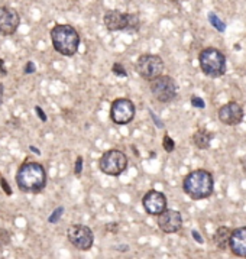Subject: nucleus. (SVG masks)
Returning a JSON list of instances; mask_svg holds the SVG:
<instances>
[{"label": "nucleus", "instance_id": "f257e3e1", "mask_svg": "<svg viewBox=\"0 0 246 259\" xmlns=\"http://www.w3.org/2000/svg\"><path fill=\"white\" fill-rule=\"evenodd\" d=\"M16 184L22 193H41L47 186V172L39 162H23L16 172Z\"/></svg>", "mask_w": 246, "mask_h": 259}, {"label": "nucleus", "instance_id": "f03ea898", "mask_svg": "<svg viewBox=\"0 0 246 259\" xmlns=\"http://www.w3.org/2000/svg\"><path fill=\"white\" fill-rule=\"evenodd\" d=\"M183 190L193 200H203L210 197L215 190L213 176L206 169L191 171L183 181Z\"/></svg>", "mask_w": 246, "mask_h": 259}, {"label": "nucleus", "instance_id": "7ed1b4c3", "mask_svg": "<svg viewBox=\"0 0 246 259\" xmlns=\"http://www.w3.org/2000/svg\"><path fill=\"white\" fill-rule=\"evenodd\" d=\"M52 47L65 57L77 54L80 47V35L71 25H57L51 29Z\"/></svg>", "mask_w": 246, "mask_h": 259}, {"label": "nucleus", "instance_id": "20e7f679", "mask_svg": "<svg viewBox=\"0 0 246 259\" xmlns=\"http://www.w3.org/2000/svg\"><path fill=\"white\" fill-rule=\"evenodd\" d=\"M198 64L201 71L212 78L222 77L226 73L225 54L217 48H204L198 54Z\"/></svg>", "mask_w": 246, "mask_h": 259}, {"label": "nucleus", "instance_id": "39448f33", "mask_svg": "<svg viewBox=\"0 0 246 259\" xmlns=\"http://www.w3.org/2000/svg\"><path fill=\"white\" fill-rule=\"evenodd\" d=\"M138 74L148 81H154L158 77H161L164 73L165 64L164 60L158 55L152 54H144L138 58L136 65H135Z\"/></svg>", "mask_w": 246, "mask_h": 259}, {"label": "nucleus", "instance_id": "423d86ee", "mask_svg": "<svg viewBox=\"0 0 246 259\" xmlns=\"http://www.w3.org/2000/svg\"><path fill=\"white\" fill-rule=\"evenodd\" d=\"M99 166H100L102 172L107 174V176H120L128 166V156L119 149H109L100 158Z\"/></svg>", "mask_w": 246, "mask_h": 259}, {"label": "nucleus", "instance_id": "0eeeda50", "mask_svg": "<svg viewBox=\"0 0 246 259\" xmlns=\"http://www.w3.org/2000/svg\"><path fill=\"white\" fill-rule=\"evenodd\" d=\"M151 93L155 97V100L161 103H170L174 100L177 96V83L173 77L170 75H161L156 80L151 81Z\"/></svg>", "mask_w": 246, "mask_h": 259}, {"label": "nucleus", "instance_id": "6e6552de", "mask_svg": "<svg viewBox=\"0 0 246 259\" xmlns=\"http://www.w3.org/2000/svg\"><path fill=\"white\" fill-rule=\"evenodd\" d=\"M110 117L116 124H128L134 120L135 104L129 99H116L110 107Z\"/></svg>", "mask_w": 246, "mask_h": 259}, {"label": "nucleus", "instance_id": "1a4fd4ad", "mask_svg": "<svg viewBox=\"0 0 246 259\" xmlns=\"http://www.w3.org/2000/svg\"><path fill=\"white\" fill-rule=\"evenodd\" d=\"M68 240L71 242L72 246H75L80 250H89L94 243V235L92 229L84 225H72L67 232Z\"/></svg>", "mask_w": 246, "mask_h": 259}, {"label": "nucleus", "instance_id": "9d476101", "mask_svg": "<svg viewBox=\"0 0 246 259\" xmlns=\"http://www.w3.org/2000/svg\"><path fill=\"white\" fill-rule=\"evenodd\" d=\"M21 25V16L16 9L11 6H0V35L9 36L18 31Z\"/></svg>", "mask_w": 246, "mask_h": 259}, {"label": "nucleus", "instance_id": "9b49d317", "mask_svg": "<svg viewBox=\"0 0 246 259\" xmlns=\"http://www.w3.org/2000/svg\"><path fill=\"white\" fill-rule=\"evenodd\" d=\"M142 204L144 208L146 210L148 214L152 216H159L162 214L167 208V197L162 193L156 191V190H149L142 198Z\"/></svg>", "mask_w": 246, "mask_h": 259}, {"label": "nucleus", "instance_id": "f8f14e48", "mask_svg": "<svg viewBox=\"0 0 246 259\" xmlns=\"http://www.w3.org/2000/svg\"><path fill=\"white\" fill-rule=\"evenodd\" d=\"M219 120L227 126H236L243 120V107L236 102H229L219 109Z\"/></svg>", "mask_w": 246, "mask_h": 259}, {"label": "nucleus", "instance_id": "ddd939ff", "mask_svg": "<svg viewBox=\"0 0 246 259\" xmlns=\"http://www.w3.org/2000/svg\"><path fill=\"white\" fill-rule=\"evenodd\" d=\"M158 226L164 233H177L183 226L181 213L177 210H165L158 216Z\"/></svg>", "mask_w": 246, "mask_h": 259}, {"label": "nucleus", "instance_id": "4468645a", "mask_svg": "<svg viewBox=\"0 0 246 259\" xmlns=\"http://www.w3.org/2000/svg\"><path fill=\"white\" fill-rule=\"evenodd\" d=\"M103 22L110 32L128 31V13L117 11H109L104 13Z\"/></svg>", "mask_w": 246, "mask_h": 259}, {"label": "nucleus", "instance_id": "2eb2a0df", "mask_svg": "<svg viewBox=\"0 0 246 259\" xmlns=\"http://www.w3.org/2000/svg\"><path fill=\"white\" fill-rule=\"evenodd\" d=\"M229 249L239 258H246V226L235 229L230 236Z\"/></svg>", "mask_w": 246, "mask_h": 259}, {"label": "nucleus", "instance_id": "dca6fc26", "mask_svg": "<svg viewBox=\"0 0 246 259\" xmlns=\"http://www.w3.org/2000/svg\"><path fill=\"white\" fill-rule=\"evenodd\" d=\"M232 229H229L227 226H222L216 230L215 236H213V242H215L216 248L219 250H226L229 248L230 243V236H232Z\"/></svg>", "mask_w": 246, "mask_h": 259}, {"label": "nucleus", "instance_id": "f3484780", "mask_svg": "<svg viewBox=\"0 0 246 259\" xmlns=\"http://www.w3.org/2000/svg\"><path fill=\"white\" fill-rule=\"evenodd\" d=\"M215 135L206 129H198L193 135V142L198 149H207L210 146V142L213 141Z\"/></svg>", "mask_w": 246, "mask_h": 259}, {"label": "nucleus", "instance_id": "a211bd4d", "mask_svg": "<svg viewBox=\"0 0 246 259\" xmlns=\"http://www.w3.org/2000/svg\"><path fill=\"white\" fill-rule=\"evenodd\" d=\"M141 26V19L138 13H128V31H138Z\"/></svg>", "mask_w": 246, "mask_h": 259}, {"label": "nucleus", "instance_id": "6ab92c4d", "mask_svg": "<svg viewBox=\"0 0 246 259\" xmlns=\"http://www.w3.org/2000/svg\"><path fill=\"white\" fill-rule=\"evenodd\" d=\"M209 22H210V23H212V26L216 28L219 32L226 31V25L219 19V16H217L216 13H213V12H212V13H209Z\"/></svg>", "mask_w": 246, "mask_h": 259}, {"label": "nucleus", "instance_id": "aec40b11", "mask_svg": "<svg viewBox=\"0 0 246 259\" xmlns=\"http://www.w3.org/2000/svg\"><path fill=\"white\" fill-rule=\"evenodd\" d=\"M162 146L168 154H171L175 149V141L170 135H165L162 139Z\"/></svg>", "mask_w": 246, "mask_h": 259}, {"label": "nucleus", "instance_id": "412c9836", "mask_svg": "<svg viewBox=\"0 0 246 259\" xmlns=\"http://www.w3.org/2000/svg\"><path fill=\"white\" fill-rule=\"evenodd\" d=\"M112 71L113 74H116L117 77H126V75H128L126 70H125V67H123L120 62H114V64H113Z\"/></svg>", "mask_w": 246, "mask_h": 259}, {"label": "nucleus", "instance_id": "4be33fe9", "mask_svg": "<svg viewBox=\"0 0 246 259\" xmlns=\"http://www.w3.org/2000/svg\"><path fill=\"white\" fill-rule=\"evenodd\" d=\"M64 213V207H57L54 211H52V214L50 216V223H57L60 219H61V214Z\"/></svg>", "mask_w": 246, "mask_h": 259}, {"label": "nucleus", "instance_id": "5701e85b", "mask_svg": "<svg viewBox=\"0 0 246 259\" xmlns=\"http://www.w3.org/2000/svg\"><path fill=\"white\" fill-rule=\"evenodd\" d=\"M191 104L194 106V107H198V109H204L206 103L203 102V99H200V97H197V96H193L191 97Z\"/></svg>", "mask_w": 246, "mask_h": 259}, {"label": "nucleus", "instance_id": "b1692460", "mask_svg": "<svg viewBox=\"0 0 246 259\" xmlns=\"http://www.w3.org/2000/svg\"><path fill=\"white\" fill-rule=\"evenodd\" d=\"M83 171V156H77V161H75V166H74V172L75 176H80Z\"/></svg>", "mask_w": 246, "mask_h": 259}, {"label": "nucleus", "instance_id": "393cba45", "mask_svg": "<svg viewBox=\"0 0 246 259\" xmlns=\"http://www.w3.org/2000/svg\"><path fill=\"white\" fill-rule=\"evenodd\" d=\"M0 186H2V188L5 190V193H6L8 196H11V194H12V188H11V187H9V184L6 183V180H5V178H3V177H2V176H0Z\"/></svg>", "mask_w": 246, "mask_h": 259}, {"label": "nucleus", "instance_id": "a878e982", "mask_svg": "<svg viewBox=\"0 0 246 259\" xmlns=\"http://www.w3.org/2000/svg\"><path fill=\"white\" fill-rule=\"evenodd\" d=\"M35 110H36V114H38V117L41 119L42 122H47V114H45V112L42 110L41 107H39V106H36V107H35Z\"/></svg>", "mask_w": 246, "mask_h": 259}, {"label": "nucleus", "instance_id": "bb28decb", "mask_svg": "<svg viewBox=\"0 0 246 259\" xmlns=\"http://www.w3.org/2000/svg\"><path fill=\"white\" fill-rule=\"evenodd\" d=\"M25 74H32V73H35V64L33 62H28L26 64V67H25V71H23Z\"/></svg>", "mask_w": 246, "mask_h": 259}, {"label": "nucleus", "instance_id": "cd10ccee", "mask_svg": "<svg viewBox=\"0 0 246 259\" xmlns=\"http://www.w3.org/2000/svg\"><path fill=\"white\" fill-rule=\"evenodd\" d=\"M106 230L116 233V232L119 230V225H117V223H110V225H107V226H106Z\"/></svg>", "mask_w": 246, "mask_h": 259}, {"label": "nucleus", "instance_id": "c85d7f7f", "mask_svg": "<svg viewBox=\"0 0 246 259\" xmlns=\"http://www.w3.org/2000/svg\"><path fill=\"white\" fill-rule=\"evenodd\" d=\"M191 235H193V238H194L195 242H198V243H203V239H201V235L197 232V230H193L191 232Z\"/></svg>", "mask_w": 246, "mask_h": 259}, {"label": "nucleus", "instance_id": "c756f323", "mask_svg": "<svg viewBox=\"0 0 246 259\" xmlns=\"http://www.w3.org/2000/svg\"><path fill=\"white\" fill-rule=\"evenodd\" d=\"M0 73L3 74V75H6V74H8V71L5 70V62H3V60H0Z\"/></svg>", "mask_w": 246, "mask_h": 259}, {"label": "nucleus", "instance_id": "7c9ffc66", "mask_svg": "<svg viewBox=\"0 0 246 259\" xmlns=\"http://www.w3.org/2000/svg\"><path fill=\"white\" fill-rule=\"evenodd\" d=\"M3 93H5V85L0 83V104L3 103Z\"/></svg>", "mask_w": 246, "mask_h": 259}, {"label": "nucleus", "instance_id": "2f4dec72", "mask_svg": "<svg viewBox=\"0 0 246 259\" xmlns=\"http://www.w3.org/2000/svg\"><path fill=\"white\" fill-rule=\"evenodd\" d=\"M31 149H32V151H33V152H35V154H38V155L41 154V152H39V151H38V149H36L35 146H31Z\"/></svg>", "mask_w": 246, "mask_h": 259}]
</instances>
